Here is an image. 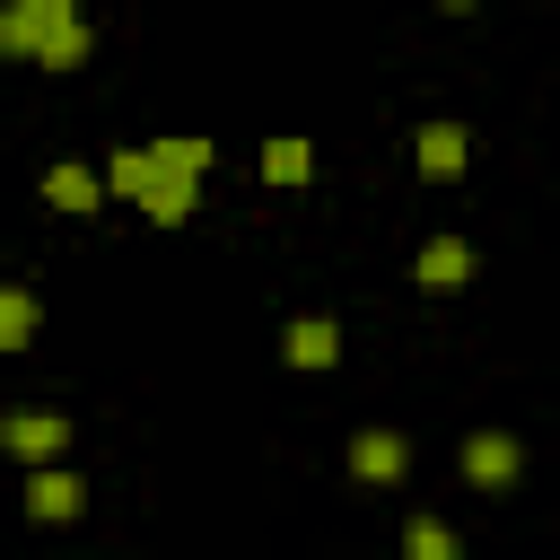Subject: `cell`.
I'll list each match as a JSON object with an SVG mask.
<instances>
[{
  "label": "cell",
  "instance_id": "obj_14",
  "mask_svg": "<svg viewBox=\"0 0 560 560\" xmlns=\"http://www.w3.org/2000/svg\"><path fill=\"white\" fill-rule=\"evenodd\" d=\"M438 9H472V0H438Z\"/></svg>",
  "mask_w": 560,
  "mask_h": 560
},
{
  "label": "cell",
  "instance_id": "obj_10",
  "mask_svg": "<svg viewBox=\"0 0 560 560\" xmlns=\"http://www.w3.org/2000/svg\"><path fill=\"white\" fill-rule=\"evenodd\" d=\"M280 359H289V368H306V376H315V368H332V359H341V324H332V315H298V324L280 332Z\"/></svg>",
  "mask_w": 560,
  "mask_h": 560
},
{
  "label": "cell",
  "instance_id": "obj_2",
  "mask_svg": "<svg viewBox=\"0 0 560 560\" xmlns=\"http://www.w3.org/2000/svg\"><path fill=\"white\" fill-rule=\"evenodd\" d=\"M88 18L79 0H0V61H35V70H79L88 61Z\"/></svg>",
  "mask_w": 560,
  "mask_h": 560
},
{
  "label": "cell",
  "instance_id": "obj_7",
  "mask_svg": "<svg viewBox=\"0 0 560 560\" xmlns=\"http://www.w3.org/2000/svg\"><path fill=\"white\" fill-rule=\"evenodd\" d=\"M464 158H472V131H464V122H420V131H411V166H420L429 184H455Z\"/></svg>",
  "mask_w": 560,
  "mask_h": 560
},
{
  "label": "cell",
  "instance_id": "obj_4",
  "mask_svg": "<svg viewBox=\"0 0 560 560\" xmlns=\"http://www.w3.org/2000/svg\"><path fill=\"white\" fill-rule=\"evenodd\" d=\"M455 464H464V481H472V490H516V472H525V446H516L508 429H472V438L455 446Z\"/></svg>",
  "mask_w": 560,
  "mask_h": 560
},
{
  "label": "cell",
  "instance_id": "obj_13",
  "mask_svg": "<svg viewBox=\"0 0 560 560\" xmlns=\"http://www.w3.org/2000/svg\"><path fill=\"white\" fill-rule=\"evenodd\" d=\"M402 551H411V560H455V525L411 516V525H402Z\"/></svg>",
  "mask_w": 560,
  "mask_h": 560
},
{
  "label": "cell",
  "instance_id": "obj_8",
  "mask_svg": "<svg viewBox=\"0 0 560 560\" xmlns=\"http://www.w3.org/2000/svg\"><path fill=\"white\" fill-rule=\"evenodd\" d=\"M411 280H420L429 298H455V289L472 280V245H464V236H429V245L411 254Z\"/></svg>",
  "mask_w": 560,
  "mask_h": 560
},
{
  "label": "cell",
  "instance_id": "obj_11",
  "mask_svg": "<svg viewBox=\"0 0 560 560\" xmlns=\"http://www.w3.org/2000/svg\"><path fill=\"white\" fill-rule=\"evenodd\" d=\"M35 332H44V298L18 289V280H0V359L9 350H35Z\"/></svg>",
  "mask_w": 560,
  "mask_h": 560
},
{
  "label": "cell",
  "instance_id": "obj_12",
  "mask_svg": "<svg viewBox=\"0 0 560 560\" xmlns=\"http://www.w3.org/2000/svg\"><path fill=\"white\" fill-rule=\"evenodd\" d=\"M262 184H306L315 175V140H298V131H280V140H262Z\"/></svg>",
  "mask_w": 560,
  "mask_h": 560
},
{
  "label": "cell",
  "instance_id": "obj_1",
  "mask_svg": "<svg viewBox=\"0 0 560 560\" xmlns=\"http://www.w3.org/2000/svg\"><path fill=\"white\" fill-rule=\"evenodd\" d=\"M210 140L192 131H166V140H140V149H114L96 175H105V201H131L149 228H184L192 201H201V175H210Z\"/></svg>",
  "mask_w": 560,
  "mask_h": 560
},
{
  "label": "cell",
  "instance_id": "obj_3",
  "mask_svg": "<svg viewBox=\"0 0 560 560\" xmlns=\"http://www.w3.org/2000/svg\"><path fill=\"white\" fill-rule=\"evenodd\" d=\"M26 516H35V525H79V516H88V481H79L61 455H44V464L26 472Z\"/></svg>",
  "mask_w": 560,
  "mask_h": 560
},
{
  "label": "cell",
  "instance_id": "obj_6",
  "mask_svg": "<svg viewBox=\"0 0 560 560\" xmlns=\"http://www.w3.org/2000/svg\"><path fill=\"white\" fill-rule=\"evenodd\" d=\"M0 455H18V464L70 455V420L61 411H0Z\"/></svg>",
  "mask_w": 560,
  "mask_h": 560
},
{
  "label": "cell",
  "instance_id": "obj_5",
  "mask_svg": "<svg viewBox=\"0 0 560 560\" xmlns=\"http://www.w3.org/2000/svg\"><path fill=\"white\" fill-rule=\"evenodd\" d=\"M402 472H411V438H402V429H359V438H350V481L394 490Z\"/></svg>",
  "mask_w": 560,
  "mask_h": 560
},
{
  "label": "cell",
  "instance_id": "obj_9",
  "mask_svg": "<svg viewBox=\"0 0 560 560\" xmlns=\"http://www.w3.org/2000/svg\"><path fill=\"white\" fill-rule=\"evenodd\" d=\"M44 201L70 210V219H88V210H105V175L79 166V158H61V166H44Z\"/></svg>",
  "mask_w": 560,
  "mask_h": 560
}]
</instances>
